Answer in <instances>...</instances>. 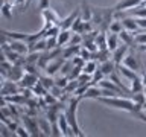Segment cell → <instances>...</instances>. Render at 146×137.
<instances>
[{
  "label": "cell",
  "instance_id": "35",
  "mask_svg": "<svg viewBox=\"0 0 146 137\" xmlns=\"http://www.w3.org/2000/svg\"><path fill=\"white\" fill-rule=\"evenodd\" d=\"M122 21H119V20H114L111 25H110V29L108 32H114V34H120L122 32Z\"/></svg>",
  "mask_w": 146,
  "mask_h": 137
},
{
  "label": "cell",
  "instance_id": "8",
  "mask_svg": "<svg viewBox=\"0 0 146 137\" xmlns=\"http://www.w3.org/2000/svg\"><path fill=\"white\" fill-rule=\"evenodd\" d=\"M64 63H66V58H64V57H59L56 59H53V61H50L47 64V67H46V75L53 76L58 70H61V67H62Z\"/></svg>",
  "mask_w": 146,
  "mask_h": 137
},
{
  "label": "cell",
  "instance_id": "9",
  "mask_svg": "<svg viewBox=\"0 0 146 137\" xmlns=\"http://www.w3.org/2000/svg\"><path fill=\"white\" fill-rule=\"evenodd\" d=\"M81 15V8H75V11H72L66 18H62V23H61V29H72L73 26V21L76 20L78 17Z\"/></svg>",
  "mask_w": 146,
  "mask_h": 137
},
{
  "label": "cell",
  "instance_id": "44",
  "mask_svg": "<svg viewBox=\"0 0 146 137\" xmlns=\"http://www.w3.org/2000/svg\"><path fill=\"white\" fill-rule=\"evenodd\" d=\"M72 61H73V66H79V67H84V64L87 63L85 59L81 57V55H76V57H73Z\"/></svg>",
  "mask_w": 146,
  "mask_h": 137
},
{
  "label": "cell",
  "instance_id": "24",
  "mask_svg": "<svg viewBox=\"0 0 146 137\" xmlns=\"http://www.w3.org/2000/svg\"><path fill=\"white\" fill-rule=\"evenodd\" d=\"M2 15L6 20H12V3H9L8 0L2 3Z\"/></svg>",
  "mask_w": 146,
  "mask_h": 137
},
{
  "label": "cell",
  "instance_id": "10",
  "mask_svg": "<svg viewBox=\"0 0 146 137\" xmlns=\"http://www.w3.org/2000/svg\"><path fill=\"white\" fill-rule=\"evenodd\" d=\"M123 64H125V66H128L129 68H132V70L140 72V63H139V59H137V57L134 55V52L126 53L125 59H123Z\"/></svg>",
  "mask_w": 146,
  "mask_h": 137
},
{
  "label": "cell",
  "instance_id": "47",
  "mask_svg": "<svg viewBox=\"0 0 146 137\" xmlns=\"http://www.w3.org/2000/svg\"><path fill=\"white\" fill-rule=\"evenodd\" d=\"M135 20L141 29H146V17H135Z\"/></svg>",
  "mask_w": 146,
  "mask_h": 137
},
{
  "label": "cell",
  "instance_id": "36",
  "mask_svg": "<svg viewBox=\"0 0 146 137\" xmlns=\"http://www.w3.org/2000/svg\"><path fill=\"white\" fill-rule=\"evenodd\" d=\"M105 76H107V75H105V73L100 70V68H98V70L93 73V81H91V82H93V85H94V84H99L102 79H105Z\"/></svg>",
  "mask_w": 146,
  "mask_h": 137
},
{
  "label": "cell",
  "instance_id": "27",
  "mask_svg": "<svg viewBox=\"0 0 146 137\" xmlns=\"http://www.w3.org/2000/svg\"><path fill=\"white\" fill-rule=\"evenodd\" d=\"M96 70H98V64H96V59H88V61L84 64V72H85V73H90V75H93Z\"/></svg>",
  "mask_w": 146,
  "mask_h": 137
},
{
  "label": "cell",
  "instance_id": "18",
  "mask_svg": "<svg viewBox=\"0 0 146 137\" xmlns=\"http://www.w3.org/2000/svg\"><path fill=\"white\" fill-rule=\"evenodd\" d=\"M79 8H81L82 20H84V21H91V17H93V8H91L87 2H82Z\"/></svg>",
  "mask_w": 146,
  "mask_h": 137
},
{
  "label": "cell",
  "instance_id": "25",
  "mask_svg": "<svg viewBox=\"0 0 146 137\" xmlns=\"http://www.w3.org/2000/svg\"><path fill=\"white\" fill-rule=\"evenodd\" d=\"M96 44L99 49H108V43H107V32H99L96 37Z\"/></svg>",
  "mask_w": 146,
  "mask_h": 137
},
{
  "label": "cell",
  "instance_id": "37",
  "mask_svg": "<svg viewBox=\"0 0 146 137\" xmlns=\"http://www.w3.org/2000/svg\"><path fill=\"white\" fill-rule=\"evenodd\" d=\"M78 81H79V84H87V82H91V81H93V75L85 73L84 70H82V73L79 75V78H78Z\"/></svg>",
  "mask_w": 146,
  "mask_h": 137
},
{
  "label": "cell",
  "instance_id": "32",
  "mask_svg": "<svg viewBox=\"0 0 146 137\" xmlns=\"http://www.w3.org/2000/svg\"><path fill=\"white\" fill-rule=\"evenodd\" d=\"M134 44H146V32H134Z\"/></svg>",
  "mask_w": 146,
  "mask_h": 137
},
{
  "label": "cell",
  "instance_id": "31",
  "mask_svg": "<svg viewBox=\"0 0 146 137\" xmlns=\"http://www.w3.org/2000/svg\"><path fill=\"white\" fill-rule=\"evenodd\" d=\"M131 99L134 100L135 104H140L141 107L146 104V96H145L143 91H140V93H132V94H131Z\"/></svg>",
  "mask_w": 146,
  "mask_h": 137
},
{
  "label": "cell",
  "instance_id": "48",
  "mask_svg": "<svg viewBox=\"0 0 146 137\" xmlns=\"http://www.w3.org/2000/svg\"><path fill=\"white\" fill-rule=\"evenodd\" d=\"M32 2H34V0H26V3L23 5V11H26V9H27V6H29V5H31ZM23 11H21V12H23Z\"/></svg>",
  "mask_w": 146,
  "mask_h": 137
},
{
  "label": "cell",
  "instance_id": "45",
  "mask_svg": "<svg viewBox=\"0 0 146 137\" xmlns=\"http://www.w3.org/2000/svg\"><path fill=\"white\" fill-rule=\"evenodd\" d=\"M36 67L38 64H25V70L29 73H36Z\"/></svg>",
  "mask_w": 146,
  "mask_h": 137
},
{
  "label": "cell",
  "instance_id": "38",
  "mask_svg": "<svg viewBox=\"0 0 146 137\" xmlns=\"http://www.w3.org/2000/svg\"><path fill=\"white\" fill-rule=\"evenodd\" d=\"M15 136L17 137H31V132L27 131V128L25 126V125H18V128L15 130Z\"/></svg>",
  "mask_w": 146,
  "mask_h": 137
},
{
  "label": "cell",
  "instance_id": "29",
  "mask_svg": "<svg viewBox=\"0 0 146 137\" xmlns=\"http://www.w3.org/2000/svg\"><path fill=\"white\" fill-rule=\"evenodd\" d=\"M40 82L43 84L47 90H50L52 87L55 85V78H52L50 75H46V76H40Z\"/></svg>",
  "mask_w": 146,
  "mask_h": 137
},
{
  "label": "cell",
  "instance_id": "42",
  "mask_svg": "<svg viewBox=\"0 0 146 137\" xmlns=\"http://www.w3.org/2000/svg\"><path fill=\"white\" fill-rule=\"evenodd\" d=\"M132 15H134V17H146V6H137V8H134Z\"/></svg>",
  "mask_w": 146,
  "mask_h": 137
},
{
  "label": "cell",
  "instance_id": "5",
  "mask_svg": "<svg viewBox=\"0 0 146 137\" xmlns=\"http://www.w3.org/2000/svg\"><path fill=\"white\" fill-rule=\"evenodd\" d=\"M40 81V76H38V73H29V72H26L25 73V76L20 79V87L21 88H32L36 82Z\"/></svg>",
  "mask_w": 146,
  "mask_h": 137
},
{
  "label": "cell",
  "instance_id": "12",
  "mask_svg": "<svg viewBox=\"0 0 146 137\" xmlns=\"http://www.w3.org/2000/svg\"><path fill=\"white\" fill-rule=\"evenodd\" d=\"M79 52H81V44H70L68 47L62 49V57L66 59H72L73 57L79 55Z\"/></svg>",
  "mask_w": 146,
  "mask_h": 137
},
{
  "label": "cell",
  "instance_id": "7",
  "mask_svg": "<svg viewBox=\"0 0 146 137\" xmlns=\"http://www.w3.org/2000/svg\"><path fill=\"white\" fill-rule=\"evenodd\" d=\"M141 3H143V0H120L114 9H116V12H122V11H128V9H134L137 6H141Z\"/></svg>",
  "mask_w": 146,
  "mask_h": 137
},
{
  "label": "cell",
  "instance_id": "17",
  "mask_svg": "<svg viewBox=\"0 0 146 137\" xmlns=\"http://www.w3.org/2000/svg\"><path fill=\"white\" fill-rule=\"evenodd\" d=\"M38 126L41 131V136H52V123L47 117L46 119H38Z\"/></svg>",
  "mask_w": 146,
  "mask_h": 137
},
{
  "label": "cell",
  "instance_id": "23",
  "mask_svg": "<svg viewBox=\"0 0 146 137\" xmlns=\"http://www.w3.org/2000/svg\"><path fill=\"white\" fill-rule=\"evenodd\" d=\"M131 93H140V91L145 90V85L141 82V76H137L135 79L131 81Z\"/></svg>",
  "mask_w": 146,
  "mask_h": 137
},
{
  "label": "cell",
  "instance_id": "4",
  "mask_svg": "<svg viewBox=\"0 0 146 137\" xmlns=\"http://www.w3.org/2000/svg\"><path fill=\"white\" fill-rule=\"evenodd\" d=\"M21 91V87L18 82L12 81V79H6V81H2V88H0V93L2 96H9V94H15V93H20Z\"/></svg>",
  "mask_w": 146,
  "mask_h": 137
},
{
  "label": "cell",
  "instance_id": "39",
  "mask_svg": "<svg viewBox=\"0 0 146 137\" xmlns=\"http://www.w3.org/2000/svg\"><path fill=\"white\" fill-rule=\"evenodd\" d=\"M82 43H84V37H82V34H79V32H73L70 44H82Z\"/></svg>",
  "mask_w": 146,
  "mask_h": 137
},
{
  "label": "cell",
  "instance_id": "15",
  "mask_svg": "<svg viewBox=\"0 0 146 137\" xmlns=\"http://www.w3.org/2000/svg\"><path fill=\"white\" fill-rule=\"evenodd\" d=\"M44 50H47V43L44 37L34 43H29V52H44Z\"/></svg>",
  "mask_w": 146,
  "mask_h": 137
},
{
  "label": "cell",
  "instance_id": "50",
  "mask_svg": "<svg viewBox=\"0 0 146 137\" xmlns=\"http://www.w3.org/2000/svg\"><path fill=\"white\" fill-rule=\"evenodd\" d=\"M141 82H143V85L146 87V73H143V75H141Z\"/></svg>",
  "mask_w": 146,
  "mask_h": 137
},
{
  "label": "cell",
  "instance_id": "6",
  "mask_svg": "<svg viewBox=\"0 0 146 137\" xmlns=\"http://www.w3.org/2000/svg\"><path fill=\"white\" fill-rule=\"evenodd\" d=\"M128 50H129V46L123 43L122 46H119V47H117L116 50H114L113 53H111V58H113V61L116 63V66H117V67L120 66V64H122V61L125 59L126 53H128Z\"/></svg>",
  "mask_w": 146,
  "mask_h": 137
},
{
  "label": "cell",
  "instance_id": "33",
  "mask_svg": "<svg viewBox=\"0 0 146 137\" xmlns=\"http://www.w3.org/2000/svg\"><path fill=\"white\" fill-rule=\"evenodd\" d=\"M73 67H75V66H73V61H72V59H66V63H64L62 67H61V75H67V76H68Z\"/></svg>",
  "mask_w": 146,
  "mask_h": 137
},
{
  "label": "cell",
  "instance_id": "2",
  "mask_svg": "<svg viewBox=\"0 0 146 137\" xmlns=\"http://www.w3.org/2000/svg\"><path fill=\"white\" fill-rule=\"evenodd\" d=\"M82 99H84V98L73 94L72 98H68L67 105H66V110H64V114L67 116L68 123H70V126L73 128V131H75V136H79V137H84V136H85L84 132L81 131V126H79V123H78V119H76L78 105H79V102H81Z\"/></svg>",
  "mask_w": 146,
  "mask_h": 137
},
{
  "label": "cell",
  "instance_id": "14",
  "mask_svg": "<svg viewBox=\"0 0 146 137\" xmlns=\"http://www.w3.org/2000/svg\"><path fill=\"white\" fill-rule=\"evenodd\" d=\"M72 34H73V31L72 29H61V32L58 34V46H61V47H64L67 43H70V40H72Z\"/></svg>",
  "mask_w": 146,
  "mask_h": 137
},
{
  "label": "cell",
  "instance_id": "21",
  "mask_svg": "<svg viewBox=\"0 0 146 137\" xmlns=\"http://www.w3.org/2000/svg\"><path fill=\"white\" fill-rule=\"evenodd\" d=\"M119 38L122 40V43H125L128 46L134 44V32L128 31V29H122V32L119 34Z\"/></svg>",
  "mask_w": 146,
  "mask_h": 137
},
{
  "label": "cell",
  "instance_id": "43",
  "mask_svg": "<svg viewBox=\"0 0 146 137\" xmlns=\"http://www.w3.org/2000/svg\"><path fill=\"white\" fill-rule=\"evenodd\" d=\"M79 55L85 59V61H88V59H91V57H93V52H90V50L87 49V47H81Z\"/></svg>",
  "mask_w": 146,
  "mask_h": 137
},
{
  "label": "cell",
  "instance_id": "20",
  "mask_svg": "<svg viewBox=\"0 0 146 137\" xmlns=\"http://www.w3.org/2000/svg\"><path fill=\"white\" fill-rule=\"evenodd\" d=\"M119 34H114V32H110V34H107V43H108V49L110 52H114L117 47H119Z\"/></svg>",
  "mask_w": 146,
  "mask_h": 137
},
{
  "label": "cell",
  "instance_id": "34",
  "mask_svg": "<svg viewBox=\"0 0 146 137\" xmlns=\"http://www.w3.org/2000/svg\"><path fill=\"white\" fill-rule=\"evenodd\" d=\"M82 27H84V20H82V17L79 15L75 21H73L72 31H73V32H79V34H82Z\"/></svg>",
  "mask_w": 146,
  "mask_h": 137
},
{
  "label": "cell",
  "instance_id": "22",
  "mask_svg": "<svg viewBox=\"0 0 146 137\" xmlns=\"http://www.w3.org/2000/svg\"><path fill=\"white\" fill-rule=\"evenodd\" d=\"M122 25L125 29L128 31H131V32H137V29H139V23H137L135 18H132V17H126V18H123L122 20Z\"/></svg>",
  "mask_w": 146,
  "mask_h": 137
},
{
  "label": "cell",
  "instance_id": "28",
  "mask_svg": "<svg viewBox=\"0 0 146 137\" xmlns=\"http://www.w3.org/2000/svg\"><path fill=\"white\" fill-rule=\"evenodd\" d=\"M79 87V81L78 79H70V82L67 84V87L64 88V93L66 94H75V91H76V88Z\"/></svg>",
  "mask_w": 146,
  "mask_h": 137
},
{
  "label": "cell",
  "instance_id": "1",
  "mask_svg": "<svg viewBox=\"0 0 146 137\" xmlns=\"http://www.w3.org/2000/svg\"><path fill=\"white\" fill-rule=\"evenodd\" d=\"M98 100L105 104V105H108V107H113V108L129 113L134 117L143 110V107L140 104H135L131 98H125V96H100Z\"/></svg>",
  "mask_w": 146,
  "mask_h": 137
},
{
  "label": "cell",
  "instance_id": "46",
  "mask_svg": "<svg viewBox=\"0 0 146 137\" xmlns=\"http://www.w3.org/2000/svg\"><path fill=\"white\" fill-rule=\"evenodd\" d=\"M49 8V0H40V3H38V9L41 12L44 11V9H47Z\"/></svg>",
  "mask_w": 146,
  "mask_h": 137
},
{
  "label": "cell",
  "instance_id": "30",
  "mask_svg": "<svg viewBox=\"0 0 146 137\" xmlns=\"http://www.w3.org/2000/svg\"><path fill=\"white\" fill-rule=\"evenodd\" d=\"M70 82V78H68L67 75H59L58 78H55V85L61 87V88L64 90L67 87V84Z\"/></svg>",
  "mask_w": 146,
  "mask_h": 137
},
{
  "label": "cell",
  "instance_id": "49",
  "mask_svg": "<svg viewBox=\"0 0 146 137\" xmlns=\"http://www.w3.org/2000/svg\"><path fill=\"white\" fill-rule=\"evenodd\" d=\"M12 3L17 5V6H20V5H25V3H26V0H14Z\"/></svg>",
  "mask_w": 146,
  "mask_h": 137
},
{
  "label": "cell",
  "instance_id": "41",
  "mask_svg": "<svg viewBox=\"0 0 146 137\" xmlns=\"http://www.w3.org/2000/svg\"><path fill=\"white\" fill-rule=\"evenodd\" d=\"M52 136H53V137H61V136H64L61 126L58 125V122L52 123Z\"/></svg>",
  "mask_w": 146,
  "mask_h": 137
},
{
  "label": "cell",
  "instance_id": "3",
  "mask_svg": "<svg viewBox=\"0 0 146 137\" xmlns=\"http://www.w3.org/2000/svg\"><path fill=\"white\" fill-rule=\"evenodd\" d=\"M21 120H23V125L27 128V131L31 132L32 137H40L41 136V131H40V126H38V119L36 117L25 113L21 116Z\"/></svg>",
  "mask_w": 146,
  "mask_h": 137
},
{
  "label": "cell",
  "instance_id": "40",
  "mask_svg": "<svg viewBox=\"0 0 146 137\" xmlns=\"http://www.w3.org/2000/svg\"><path fill=\"white\" fill-rule=\"evenodd\" d=\"M82 70H84V67L75 66V67L72 68V72H70V75H68V78H70V79H78V78H79V75L82 73Z\"/></svg>",
  "mask_w": 146,
  "mask_h": 137
},
{
  "label": "cell",
  "instance_id": "16",
  "mask_svg": "<svg viewBox=\"0 0 146 137\" xmlns=\"http://www.w3.org/2000/svg\"><path fill=\"white\" fill-rule=\"evenodd\" d=\"M100 70H102L107 76H110L113 72H116L117 70V66H116V63L113 61V58H110L107 59V61H104V63H100Z\"/></svg>",
  "mask_w": 146,
  "mask_h": 137
},
{
  "label": "cell",
  "instance_id": "19",
  "mask_svg": "<svg viewBox=\"0 0 146 137\" xmlns=\"http://www.w3.org/2000/svg\"><path fill=\"white\" fill-rule=\"evenodd\" d=\"M100 96H102V87H94V85H91L90 88L84 93V96H82V98H84V99H99Z\"/></svg>",
  "mask_w": 146,
  "mask_h": 137
},
{
  "label": "cell",
  "instance_id": "26",
  "mask_svg": "<svg viewBox=\"0 0 146 137\" xmlns=\"http://www.w3.org/2000/svg\"><path fill=\"white\" fill-rule=\"evenodd\" d=\"M32 91H34V94L36 96V98H40V96H44L46 93H47V88H46V87L43 85V84H41V82L38 81V82H36V84L34 85V87H32Z\"/></svg>",
  "mask_w": 146,
  "mask_h": 137
},
{
  "label": "cell",
  "instance_id": "13",
  "mask_svg": "<svg viewBox=\"0 0 146 137\" xmlns=\"http://www.w3.org/2000/svg\"><path fill=\"white\" fill-rule=\"evenodd\" d=\"M117 72L120 73V75H122L123 78H126L128 81H132V79H135V78L139 76L135 70H132V68H129L128 66H125V64H123V66L120 64V66L117 67Z\"/></svg>",
  "mask_w": 146,
  "mask_h": 137
},
{
  "label": "cell",
  "instance_id": "11",
  "mask_svg": "<svg viewBox=\"0 0 146 137\" xmlns=\"http://www.w3.org/2000/svg\"><path fill=\"white\" fill-rule=\"evenodd\" d=\"M43 18H47V20H50V21L53 23V25H56V26L61 27L62 18H59V15L53 11V9H50V8L44 9V11H43Z\"/></svg>",
  "mask_w": 146,
  "mask_h": 137
}]
</instances>
